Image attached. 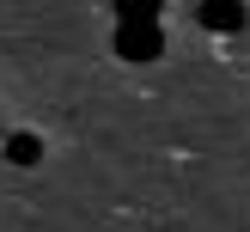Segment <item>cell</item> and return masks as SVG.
<instances>
[{
	"label": "cell",
	"instance_id": "cell-1",
	"mask_svg": "<svg viewBox=\"0 0 250 232\" xmlns=\"http://www.w3.org/2000/svg\"><path fill=\"white\" fill-rule=\"evenodd\" d=\"M116 55L122 61H159L165 55V31L159 24H116Z\"/></svg>",
	"mask_w": 250,
	"mask_h": 232
},
{
	"label": "cell",
	"instance_id": "cell-3",
	"mask_svg": "<svg viewBox=\"0 0 250 232\" xmlns=\"http://www.w3.org/2000/svg\"><path fill=\"white\" fill-rule=\"evenodd\" d=\"M165 0H116V24H159Z\"/></svg>",
	"mask_w": 250,
	"mask_h": 232
},
{
	"label": "cell",
	"instance_id": "cell-4",
	"mask_svg": "<svg viewBox=\"0 0 250 232\" xmlns=\"http://www.w3.org/2000/svg\"><path fill=\"white\" fill-rule=\"evenodd\" d=\"M6 159H12V165H37V159H43V141H37V134H12Z\"/></svg>",
	"mask_w": 250,
	"mask_h": 232
},
{
	"label": "cell",
	"instance_id": "cell-2",
	"mask_svg": "<svg viewBox=\"0 0 250 232\" xmlns=\"http://www.w3.org/2000/svg\"><path fill=\"white\" fill-rule=\"evenodd\" d=\"M244 19H250L244 0H202V24H208V31H220V37L244 31Z\"/></svg>",
	"mask_w": 250,
	"mask_h": 232
}]
</instances>
